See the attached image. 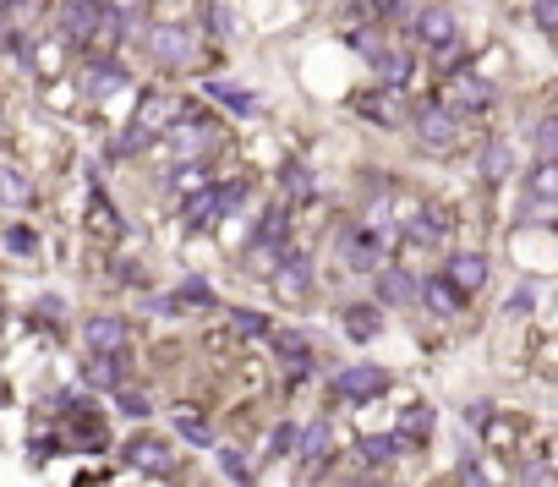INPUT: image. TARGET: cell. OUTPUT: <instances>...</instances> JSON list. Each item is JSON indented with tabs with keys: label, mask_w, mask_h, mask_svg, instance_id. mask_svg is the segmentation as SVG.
Returning <instances> with one entry per match:
<instances>
[{
	"label": "cell",
	"mask_w": 558,
	"mask_h": 487,
	"mask_svg": "<svg viewBox=\"0 0 558 487\" xmlns=\"http://www.w3.org/2000/svg\"><path fill=\"white\" fill-rule=\"evenodd\" d=\"M230 323H236V334H274V323L263 312H230Z\"/></svg>",
	"instance_id": "obj_34"
},
{
	"label": "cell",
	"mask_w": 558,
	"mask_h": 487,
	"mask_svg": "<svg viewBox=\"0 0 558 487\" xmlns=\"http://www.w3.org/2000/svg\"><path fill=\"white\" fill-rule=\"evenodd\" d=\"M115 405L126 416H148V394H137V389H115Z\"/></svg>",
	"instance_id": "obj_37"
},
{
	"label": "cell",
	"mask_w": 558,
	"mask_h": 487,
	"mask_svg": "<svg viewBox=\"0 0 558 487\" xmlns=\"http://www.w3.org/2000/svg\"><path fill=\"white\" fill-rule=\"evenodd\" d=\"M416 39H422L427 50L455 44V11H449V6H427L422 17H416Z\"/></svg>",
	"instance_id": "obj_10"
},
{
	"label": "cell",
	"mask_w": 558,
	"mask_h": 487,
	"mask_svg": "<svg viewBox=\"0 0 558 487\" xmlns=\"http://www.w3.org/2000/svg\"><path fill=\"white\" fill-rule=\"evenodd\" d=\"M83 340H88V351L121 356V351H126V323H121V318H88V323H83Z\"/></svg>",
	"instance_id": "obj_12"
},
{
	"label": "cell",
	"mask_w": 558,
	"mask_h": 487,
	"mask_svg": "<svg viewBox=\"0 0 558 487\" xmlns=\"http://www.w3.org/2000/svg\"><path fill=\"white\" fill-rule=\"evenodd\" d=\"M449 110L455 115H471V110H487V104H493V83H487V77H476V72H460L455 83H449Z\"/></svg>",
	"instance_id": "obj_6"
},
{
	"label": "cell",
	"mask_w": 558,
	"mask_h": 487,
	"mask_svg": "<svg viewBox=\"0 0 558 487\" xmlns=\"http://www.w3.org/2000/svg\"><path fill=\"white\" fill-rule=\"evenodd\" d=\"M356 110L372 115L378 126H389L394 115H400V110H394V94H389V88H383V94H362V99H356Z\"/></svg>",
	"instance_id": "obj_26"
},
{
	"label": "cell",
	"mask_w": 558,
	"mask_h": 487,
	"mask_svg": "<svg viewBox=\"0 0 558 487\" xmlns=\"http://www.w3.org/2000/svg\"><path fill=\"white\" fill-rule=\"evenodd\" d=\"M203 94H208V99H219V104H230L236 115H252V110H258V99H252L247 88L225 83V77H208V83H203Z\"/></svg>",
	"instance_id": "obj_17"
},
{
	"label": "cell",
	"mask_w": 558,
	"mask_h": 487,
	"mask_svg": "<svg viewBox=\"0 0 558 487\" xmlns=\"http://www.w3.org/2000/svg\"><path fill=\"white\" fill-rule=\"evenodd\" d=\"M93 225H99V230H115V214H110V203H104V197H93Z\"/></svg>",
	"instance_id": "obj_43"
},
{
	"label": "cell",
	"mask_w": 558,
	"mask_h": 487,
	"mask_svg": "<svg viewBox=\"0 0 558 487\" xmlns=\"http://www.w3.org/2000/svg\"><path fill=\"white\" fill-rule=\"evenodd\" d=\"M351 44L367 55V61H383V55H389V44L378 39V28H356V33H351Z\"/></svg>",
	"instance_id": "obj_30"
},
{
	"label": "cell",
	"mask_w": 558,
	"mask_h": 487,
	"mask_svg": "<svg viewBox=\"0 0 558 487\" xmlns=\"http://www.w3.org/2000/svg\"><path fill=\"white\" fill-rule=\"evenodd\" d=\"M236 203H247V181H225V187H208L186 203V225H208V219H225Z\"/></svg>",
	"instance_id": "obj_2"
},
{
	"label": "cell",
	"mask_w": 558,
	"mask_h": 487,
	"mask_svg": "<svg viewBox=\"0 0 558 487\" xmlns=\"http://www.w3.org/2000/svg\"><path fill=\"white\" fill-rule=\"evenodd\" d=\"M449 285H455V291H465V296H476L487 285V258L482 252H449Z\"/></svg>",
	"instance_id": "obj_9"
},
{
	"label": "cell",
	"mask_w": 558,
	"mask_h": 487,
	"mask_svg": "<svg viewBox=\"0 0 558 487\" xmlns=\"http://www.w3.org/2000/svg\"><path fill=\"white\" fill-rule=\"evenodd\" d=\"M416 137H422V148H438V154H449V148L460 143V115L449 110H422L416 115Z\"/></svg>",
	"instance_id": "obj_3"
},
{
	"label": "cell",
	"mask_w": 558,
	"mask_h": 487,
	"mask_svg": "<svg viewBox=\"0 0 558 487\" xmlns=\"http://www.w3.org/2000/svg\"><path fill=\"white\" fill-rule=\"evenodd\" d=\"M405 449V438H362V460L367 466H383V460H394Z\"/></svg>",
	"instance_id": "obj_28"
},
{
	"label": "cell",
	"mask_w": 558,
	"mask_h": 487,
	"mask_svg": "<svg viewBox=\"0 0 558 487\" xmlns=\"http://www.w3.org/2000/svg\"><path fill=\"white\" fill-rule=\"evenodd\" d=\"M389 389V373L372 362H356V367H340V378H334V394H345V400H372V394Z\"/></svg>",
	"instance_id": "obj_5"
},
{
	"label": "cell",
	"mask_w": 558,
	"mask_h": 487,
	"mask_svg": "<svg viewBox=\"0 0 558 487\" xmlns=\"http://www.w3.org/2000/svg\"><path fill=\"white\" fill-rule=\"evenodd\" d=\"M378 83L383 88H405V83H411V55H405V50L383 55V61H378Z\"/></svg>",
	"instance_id": "obj_21"
},
{
	"label": "cell",
	"mask_w": 558,
	"mask_h": 487,
	"mask_svg": "<svg viewBox=\"0 0 558 487\" xmlns=\"http://www.w3.org/2000/svg\"><path fill=\"white\" fill-rule=\"evenodd\" d=\"M383 247H389V236H383L378 225H356L351 236H345V252L340 258L351 263L356 274H367V269H378V258H383Z\"/></svg>",
	"instance_id": "obj_4"
},
{
	"label": "cell",
	"mask_w": 558,
	"mask_h": 487,
	"mask_svg": "<svg viewBox=\"0 0 558 487\" xmlns=\"http://www.w3.org/2000/svg\"><path fill=\"white\" fill-rule=\"evenodd\" d=\"M296 444H301V427H296V422H279L274 449H279V455H296Z\"/></svg>",
	"instance_id": "obj_38"
},
{
	"label": "cell",
	"mask_w": 558,
	"mask_h": 487,
	"mask_svg": "<svg viewBox=\"0 0 558 487\" xmlns=\"http://www.w3.org/2000/svg\"><path fill=\"white\" fill-rule=\"evenodd\" d=\"M537 28L558 39V0H537Z\"/></svg>",
	"instance_id": "obj_40"
},
{
	"label": "cell",
	"mask_w": 558,
	"mask_h": 487,
	"mask_svg": "<svg viewBox=\"0 0 558 487\" xmlns=\"http://www.w3.org/2000/svg\"><path fill=\"white\" fill-rule=\"evenodd\" d=\"M208 28H214L219 39H230V11L225 6H208Z\"/></svg>",
	"instance_id": "obj_41"
},
{
	"label": "cell",
	"mask_w": 558,
	"mask_h": 487,
	"mask_svg": "<svg viewBox=\"0 0 558 487\" xmlns=\"http://www.w3.org/2000/svg\"><path fill=\"white\" fill-rule=\"evenodd\" d=\"M427 427H433V411L427 405H416V411H405V444H422Z\"/></svg>",
	"instance_id": "obj_31"
},
{
	"label": "cell",
	"mask_w": 558,
	"mask_h": 487,
	"mask_svg": "<svg viewBox=\"0 0 558 487\" xmlns=\"http://www.w3.org/2000/svg\"><path fill=\"white\" fill-rule=\"evenodd\" d=\"M165 121H170V99L165 94H148L143 110H137V121H132V132L115 143V154H137V148H148L159 132H165Z\"/></svg>",
	"instance_id": "obj_1"
},
{
	"label": "cell",
	"mask_w": 558,
	"mask_h": 487,
	"mask_svg": "<svg viewBox=\"0 0 558 487\" xmlns=\"http://www.w3.org/2000/svg\"><path fill=\"white\" fill-rule=\"evenodd\" d=\"M11 6H17V0H11Z\"/></svg>",
	"instance_id": "obj_45"
},
{
	"label": "cell",
	"mask_w": 558,
	"mask_h": 487,
	"mask_svg": "<svg viewBox=\"0 0 558 487\" xmlns=\"http://www.w3.org/2000/svg\"><path fill=\"white\" fill-rule=\"evenodd\" d=\"M416 291H422V285H416L405 269H383V280H378V307H405Z\"/></svg>",
	"instance_id": "obj_15"
},
{
	"label": "cell",
	"mask_w": 558,
	"mask_h": 487,
	"mask_svg": "<svg viewBox=\"0 0 558 487\" xmlns=\"http://www.w3.org/2000/svg\"><path fill=\"white\" fill-rule=\"evenodd\" d=\"M537 148L542 154H558V115H548V121L537 126Z\"/></svg>",
	"instance_id": "obj_39"
},
{
	"label": "cell",
	"mask_w": 558,
	"mask_h": 487,
	"mask_svg": "<svg viewBox=\"0 0 558 487\" xmlns=\"http://www.w3.org/2000/svg\"><path fill=\"white\" fill-rule=\"evenodd\" d=\"M285 192L290 197H312V170L307 165H285Z\"/></svg>",
	"instance_id": "obj_33"
},
{
	"label": "cell",
	"mask_w": 558,
	"mask_h": 487,
	"mask_svg": "<svg viewBox=\"0 0 558 487\" xmlns=\"http://www.w3.org/2000/svg\"><path fill=\"white\" fill-rule=\"evenodd\" d=\"M181 301H192V307H214V296H208V285H186V291H181Z\"/></svg>",
	"instance_id": "obj_42"
},
{
	"label": "cell",
	"mask_w": 558,
	"mask_h": 487,
	"mask_svg": "<svg viewBox=\"0 0 558 487\" xmlns=\"http://www.w3.org/2000/svg\"><path fill=\"white\" fill-rule=\"evenodd\" d=\"M6 247H11V252H22V258H28V252H39V236H33L28 225H11V230H6Z\"/></svg>",
	"instance_id": "obj_35"
},
{
	"label": "cell",
	"mask_w": 558,
	"mask_h": 487,
	"mask_svg": "<svg viewBox=\"0 0 558 487\" xmlns=\"http://www.w3.org/2000/svg\"><path fill=\"white\" fill-rule=\"evenodd\" d=\"M274 351L285 356V373H290V378H307V373H312L307 334H296V329H279V334H274Z\"/></svg>",
	"instance_id": "obj_13"
},
{
	"label": "cell",
	"mask_w": 558,
	"mask_h": 487,
	"mask_svg": "<svg viewBox=\"0 0 558 487\" xmlns=\"http://www.w3.org/2000/svg\"><path fill=\"white\" fill-rule=\"evenodd\" d=\"M219 466H225V477L236 487H252V471H247V460H241L236 449H219Z\"/></svg>",
	"instance_id": "obj_32"
},
{
	"label": "cell",
	"mask_w": 558,
	"mask_h": 487,
	"mask_svg": "<svg viewBox=\"0 0 558 487\" xmlns=\"http://www.w3.org/2000/svg\"><path fill=\"white\" fill-rule=\"evenodd\" d=\"M176 433L186 438V444H197V449H208V444H214L208 422H203V416H192V411H176Z\"/></svg>",
	"instance_id": "obj_27"
},
{
	"label": "cell",
	"mask_w": 558,
	"mask_h": 487,
	"mask_svg": "<svg viewBox=\"0 0 558 487\" xmlns=\"http://www.w3.org/2000/svg\"><path fill=\"white\" fill-rule=\"evenodd\" d=\"M378 307H367V301H356V307H345V329L356 334V340H378Z\"/></svg>",
	"instance_id": "obj_22"
},
{
	"label": "cell",
	"mask_w": 558,
	"mask_h": 487,
	"mask_svg": "<svg viewBox=\"0 0 558 487\" xmlns=\"http://www.w3.org/2000/svg\"><path fill=\"white\" fill-rule=\"evenodd\" d=\"M351 487H367V482H351Z\"/></svg>",
	"instance_id": "obj_44"
},
{
	"label": "cell",
	"mask_w": 558,
	"mask_h": 487,
	"mask_svg": "<svg viewBox=\"0 0 558 487\" xmlns=\"http://www.w3.org/2000/svg\"><path fill=\"white\" fill-rule=\"evenodd\" d=\"M296 455H301V466H318V460L329 455V422H307V427H301Z\"/></svg>",
	"instance_id": "obj_19"
},
{
	"label": "cell",
	"mask_w": 558,
	"mask_h": 487,
	"mask_svg": "<svg viewBox=\"0 0 558 487\" xmlns=\"http://www.w3.org/2000/svg\"><path fill=\"white\" fill-rule=\"evenodd\" d=\"M526 192L537 197V203H553V197H558V154H542L537 165H531Z\"/></svg>",
	"instance_id": "obj_16"
},
{
	"label": "cell",
	"mask_w": 558,
	"mask_h": 487,
	"mask_svg": "<svg viewBox=\"0 0 558 487\" xmlns=\"http://www.w3.org/2000/svg\"><path fill=\"white\" fill-rule=\"evenodd\" d=\"M170 143H176L181 148V154H203V148H214V126H208V121H181L176 126V132H170Z\"/></svg>",
	"instance_id": "obj_18"
},
{
	"label": "cell",
	"mask_w": 558,
	"mask_h": 487,
	"mask_svg": "<svg viewBox=\"0 0 558 487\" xmlns=\"http://www.w3.org/2000/svg\"><path fill=\"white\" fill-rule=\"evenodd\" d=\"M444 236H449V219L444 214H422L411 225V241H416V247H433V241H444Z\"/></svg>",
	"instance_id": "obj_25"
},
{
	"label": "cell",
	"mask_w": 558,
	"mask_h": 487,
	"mask_svg": "<svg viewBox=\"0 0 558 487\" xmlns=\"http://www.w3.org/2000/svg\"><path fill=\"white\" fill-rule=\"evenodd\" d=\"M88 384H93V389H121V362H115V356H104V351H93Z\"/></svg>",
	"instance_id": "obj_24"
},
{
	"label": "cell",
	"mask_w": 558,
	"mask_h": 487,
	"mask_svg": "<svg viewBox=\"0 0 558 487\" xmlns=\"http://www.w3.org/2000/svg\"><path fill=\"white\" fill-rule=\"evenodd\" d=\"M126 466L148 471V477H170L176 460H170V444H159V438H132V444H126Z\"/></svg>",
	"instance_id": "obj_7"
},
{
	"label": "cell",
	"mask_w": 558,
	"mask_h": 487,
	"mask_svg": "<svg viewBox=\"0 0 558 487\" xmlns=\"http://www.w3.org/2000/svg\"><path fill=\"white\" fill-rule=\"evenodd\" d=\"M509 165H515V148H509L504 137L482 148V176H487V181H504V176H509Z\"/></svg>",
	"instance_id": "obj_20"
},
{
	"label": "cell",
	"mask_w": 558,
	"mask_h": 487,
	"mask_svg": "<svg viewBox=\"0 0 558 487\" xmlns=\"http://www.w3.org/2000/svg\"><path fill=\"white\" fill-rule=\"evenodd\" d=\"M285 230H290V208H269V214L258 219V247H279V241H285Z\"/></svg>",
	"instance_id": "obj_23"
},
{
	"label": "cell",
	"mask_w": 558,
	"mask_h": 487,
	"mask_svg": "<svg viewBox=\"0 0 558 487\" xmlns=\"http://www.w3.org/2000/svg\"><path fill=\"white\" fill-rule=\"evenodd\" d=\"M307 280H312V258L296 252V247H285V258H279V291H285V301L307 296Z\"/></svg>",
	"instance_id": "obj_11"
},
{
	"label": "cell",
	"mask_w": 558,
	"mask_h": 487,
	"mask_svg": "<svg viewBox=\"0 0 558 487\" xmlns=\"http://www.w3.org/2000/svg\"><path fill=\"white\" fill-rule=\"evenodd\" d=\"M121 83H126V72L115 61H88V72H83V94L88 99H110Z\"/></svg>",
	"instance_id": "obj_14"
},
{
	"label": "cell",
	"mask_w": 558,
	"mask_h": 487,
	"mask_svg": "<svg viewBox=\"0 0 558 487\" xmlns=\"http://www.w3.org/2000/svg\"><path fill=\"white\" fill-rule=\"evenodd\" d=\"M148 55H154L159 66H186L192 61V33L186 28H154L148 33Z\"/></svg>",
	"instance_id": "obj_8"
},
{
	"label": "cell",
	"mask_w": 558,
	"mask_h": 487,
	"mask_svg": "<svg viewBox=\"0 0 558 487\" xmlns=\"http://www.w3.org/2000/svg\"><path fill=\"white\" fill-rule=\"evenodd\" d=\"M531 307H537V285H515L509 301H504V312H515V318H520V312H531Z\"/></svg>",
	"instance_id": "obj_36"
},
{
	"label": "cell",
	"mask_w": 558,
	"mask_h": 487,
	"mask_svg": "<svg viewBox=\"0 0 558 487\" xmlns=\"http://www.w3.org/2000/svg\"><path fill=\"white\" fill-rule=\"evenodd\" d=\"M28 176H22V170H11V165H0V197H6V203H28Z\"/></svg>",
	"instance_id": "obj_29"
}]
</instances>
